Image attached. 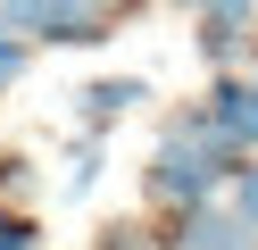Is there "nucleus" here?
<instances>
[{
	"instance_id": "obj_1",
	"label": "nucleus",
	"mask_w": 258,
	"mask_h": 250,
	"mask_svg": "<svg viewBox=\"0 0 258 250\" xmlns=\"http://www.w3.org/2000/svg\"><path fill=\"white\" fill-rule=\"evenodd\" d=\"M225 175H233V150H225V133L208 125V109H183L167 133H158L150 150V175H142V192H150V209H200V200L225 192Z\"/></svg>"
},
{
	"instance_id": "obj_2",
	"label": "nucleus",
	"mask_w": 258,
	"mask_h": 250,
	"mask_svg": "<svg viewBox=\"0 0 258 250\" xmlns=\"http://www.w3.org/2000/svg\"><path fill=\"white\" fill-rule=\"evenodd\" d=\"M125 0H0V25L25 33V42H50V50H92V42H117L125 25Z\"/></svg>"
},
{
	"instance_id": "obj_3",
	"label": "nucleus",
	"mask_w": 258,
	"mask_h": 250,
	"mask_svg": "<svg viewBox=\"0 0 258 250\" xmlns=\"http://www.w3.org/2000/svg\"><path fill=\"white\" fill-rule=\"evenodd\" d=\"M250 33H258V0H191V42L208 67H233Z\"/></svg>"
},
{
	"instance_id": "obj_4",
	"label": "nucleus",
	"mask_w": 258,
	"mask_h": 250,
	"mask_svg": "<svg viewBox=\"0 0 258 250\" xmlns=\"http://www.w3.org/2000/svg\"><path fill=\"white\" fill-rule=\"evenodd\" d=\"M167 250H258V225L233 209V200H200V209L175 217Z\"/></svg>"
},
{
	"instance_id": "obj_5",
	"label": "nucleus",
	"mask_w": 258,
	"mask_h": 250,
	"mask_svg": "<svg viewBox=\"0 0 258 250\" xmlns=\"http://www.w3.org/2000/svg\"><path fill=\"white\" fill-rule=\"evenodd\" d=\"M200 109H208V125L225 133L233 159H250V150H258V75H217Z\"/></svg>"
},
{
	"instance_id": "obj_6",
	"label": "nucleus",
	"mask_w": 258,
	"mask_h": 250,
	"mask_svg": "<svg viewBox=\"0 0 258 250\" xmlns=\"http://www.w3.org/2000/svg\"><path fill=\"white\" fill-rule=\"evenodd\" d=\"M142 100H150V83H142V75H100V83H84V92H75V117L100 133V125H117V117H134Z\"/></svg>"
},
{
	"instance_id": "obj_7",
	"label": "nucleus",
	"mask_w": 258,
	"mask_h": 250,
	"mask_svg": "<svg viewBox=\"0 0 258 250\" xmlns=\"http://www.w3.org/2000/svg\"><path fill=\"white\" fill-rule=\"evenodd\" d=\"M225 200H233V209L258 225V150H250V159H233V175H225Z\"/></svg>"
},
{
	"instance_id": "obj_8",
	"label": "nucleus",
	"mask_w": 258,
	"mask_h": 250,
	"mask_svg": "<svg viewBox=\"0 0 258 250\" xmlns=\"http://www.w3.org/2000/svg\"><path fill=\"white\" fill-rule=\"evenodd\" d=\"M25 67H34V42L0 25V92H9V83H25Z\"/></svg>"
},
{
	"instance_id": "obj_9",
	"label": "nucleus",
	"mask_w": 258,
	"mask_h": 250,
	"mask_svg": "<svg viewBox=\"0 0 258 250\" xmlns=\"http://www.w3.org/2000/svg\"><path fill=\"white\" fill-rule=\"evenodd\" d=\"M100 167H108V159H100V142H92V150H75V167H67V200H84L92 183H100Z\"/></svg>"
},
{
	"instance_id": "obj_10",
	"label": "nucleus",
	"mask_w": 258,
	"mask_h": 250,
	"mask_svg": "<svg viewBox=\"0 0 258 250\" xmlns=\"http://www.w3.org/2000/svg\"><path fill=\"white\" fill-rule=\"evenodd\" d=\"M0 250H42L34 217H17V209H0Z\"/></svg>"
},
{
	"instance_id": "obj_11",
	"label": "nucleus",
	"mask_w": 258,
	"mask_h": 250,
	"mask_svg": "<svg viewBox=\"0 0 258 250\" xmlns=\"http://www.w3.org/2000/svg\"><path fill=\"white\" fill-rule=\"evenodd\" d=\"M100 250H150V242H142V225H108V242Z\"/></svg>"
}]
</instances>
